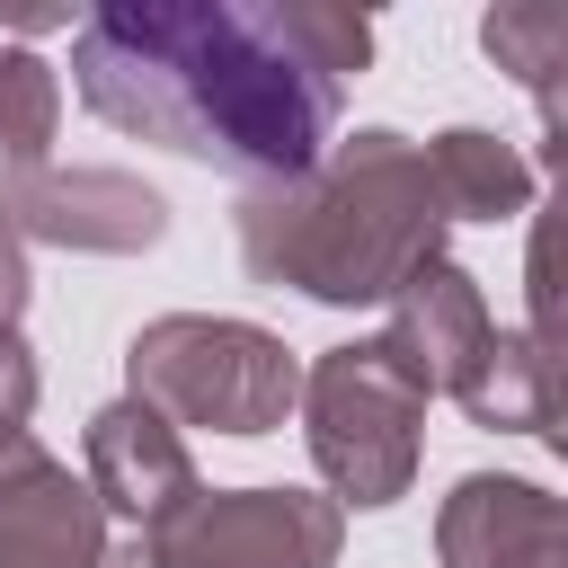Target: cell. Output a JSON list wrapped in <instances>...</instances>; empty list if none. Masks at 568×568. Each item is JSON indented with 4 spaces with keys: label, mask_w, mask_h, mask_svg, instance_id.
Returning a JSON list of instances; mask_svg holds the SVG:
<instances>
[{
    "label": "cell",
    "mask_w": 568,
    "mask_h": 568,
    "mask_svg": "<svg viewBox=\"0 0 568 568\" xmlns=\"http://www.w3.org/2000/svg\"><path fill=\"white\" fill-rule=\"evenodd\" d=\"M373 18L346 0H106L71 36L80 106L248 186L302 178L364 71Z\"/></svg>",
    "instance_id": "obj_1"
},
{
    "label": "cell",
    "mask_w": 568,
    "mask_h": 568,
    "mask_svg": "<svg viewBox=\"0 0 568 568\" xmlns=\"http://www.w3.org/2000/svg\"><path fill=\"white\" fill-rule=\"evenodd\" d=\"M444 204L426 151L390 124L328 142L302 178L240 195V266L257 284H293L328 311L390 302L426 257H444Z\"/></svg>",
    "instance_id": "obj_2"
},
{
    "label": "cell",
    "mask_w": 568,
    "mask_h": 568,
    "mask_svg": "<svg viewBox=\"0 0 568 568\" xmlns=\"http://www.w3.org/2000/svg\"><path fill=\"white\" fill-rule=\"evenodd\" d=\"M124 382L142 408H160L169 426H204V435H275L302 399L293 346L257 320H213V311H169L133 328Z\"/></svg>",
    "instance_id": "obj_3"
},
{
    "label": "cell",
    "mask_w": 568,
    "mask_h": 568,
    "mask_svg": "<svg viewBox=\"0 0 568 568\" xmlns=\"http://www.w3.org/2000/svg\"><path fill=\"white\" fill-rule=\"evenodd\" d=\"M426 382L417 364L390 346V337H355V346H328L311 373H302V435H311V462L328 479L337 506H390L408 497L417 479V426H426Z\"/></svg>",
    "instance_id": "obj_4"
},
{
    "label": "cell",
    "mask_w": 568,
    "mask_h": 568,
    "mask_svg": "<svg viewBox=\"0 0 568 568\" xmlns=\"http://www.w3.org/2000/svg\"><path fill=\"white\" fill-rule=\"evenodd\" d=\"M346 506L320 488H195L142 532V568H337Z\"/></svg>",
    "instance_id": "obj_5"
},
{
    "label": "cell",
    "mask_w": 568,
    "mask_h": 568,
    "mask_svg": "<svg viewBox=\"0 0 568 568\" xmlns=\"http://www.w3.org/2000/svg\"><path fill=\"white\" fill-rule=\"evenodd\" d=\"M0 231L53 240V248H89V257H133L169 231L160 186H142L133 169H53V160H0Z\"/></svg>",
    "instance_id": "obj_6"
},
{
    "label": "cell",
    "mask_w": 568,
    "mask_h": 568,
    "mask_svg": "<svg viewBox=\"0 0 568 568\" xmlns=\"http://www.w3.org/2000/svg\"><path fill=\"white\" fill-rule=\"evenodd\" d=\"M204 479H195V453H186V435L160 417V408H142L133 390L124 399H106L98 417H89V497H98V515H124V524H169L186 497H195Z\"/></svg>",
    "instance_id": "obj_7"
},
{
    "label": "cell",
    "mask_w": 568,
    "mask_h": 568,
    "mask_svg": "<svg viewBox=\"0 0 568 568\" xmlns=\"http://www.w3.org/2000/svg\"><path fill=\"white\" fill-rule=\"evenodd\" d=\"M444 568H568V506L532 479L470 470L435 515Z\"/></svg>",
    "instance_id": "obj_8"
},
{
    "label": "cell",
    "mask_w": 568,
    "mask_h": 568,
    "mask_svg": "<svg viewBox=\"0 0 568 568\" xmlns=\"http://www.w3.org/2000/svg\"><path fill=\"white\" fill-rule=\"evenodd\" d=\"M488 328H497V320H488L479 284H470L453 257H426V266L390 293V328H382V337L417 364L426 390H453V382L470 373V355L488 346Z\"/></svg>",
    "instance_id": "obj_9"
},
{
    "label": "cell",
    "mask_w": 568,
    "mask_h": 568,
    "mask_svg": "<svg viewBox=\"0 0 568 568\" xmlns=\"http://www.w3.org/2000/svg\"><path fill=\"white\" fill-rule=\"evenodd\" d=\"M0 568H106V515L89 479L62 462H36L0 497Z\"/></svg>",
    "instance_id": "obj_10"
},
{
    "label": "cell",
    "mask_w": 568,
    "mask_h": 568,
    "mask_svg": "<svg viewBox=\"0 0 568 568\" xmlns=\"http://www.w3.org/2000/svg\"><path fill=\"white\" fill-rule=\"evenodd\" d=\"M426 151V178H435V204L444 222H515L532 204V160L506 142V133H479V124H444Z\"/></svg>",
    "instance_id": "obj_11"
},
{
    "label": "cell",
    "mask_w": 568,
    "mask_h": 568,
    "mask_svg": "<svg viewBox=\"0 0 568 568\" xmlns=\"http://www.w3.org/2000/svg\"><path fill=\"white\" fill-rule=\"evenodd\" d=\"M453 399L488 435H550V355H541V337L532 328H488V346L470 355Z\"/></svg>",
    "instance_id": "obj_12"
},
{
    "label": "cell",
    "mask_w": 568,
    "mask_h": 568,
    "mask_svg": "<svg viewBox=\"0 0 568 568\" xmlns=\"http://www.w3.org/2000/svg\"><path fill=\"white\" fill-rule=\"evenodd\" d=\"M479 44H488V62L497 71H515L524 89H532V106H541V151H559V71H568V9L559 0H497L488 18H479Z\"/></svg>",
    "instance_id": "obj_13"
},
{
    "label": "cell",
    "mask_w": 568,
    "mask_h": 568,
    "mask_svg": "<svg viewBox=\"0 0 568 568\" xmlns=\"http://www.w3.org/2000/svg\"><path fill=\"white\" fill-rule=\"evenodd\" d=\"M53 124H62V80H53V62L0 44V160H44Z\"/></svg>",
    "instance_id": "obj_14"
},
{
    "label": "cell",
    "mask_w": 568,
    "mask_h": 568,
    "mask_svg": "<svg viewBox=\"0 0 568 568\" xmlns=\"http://www.w3.org/2000/svg\"><path fill=\"white\" fill-rule=\"evenodd\" d=\"M36 355H27V337L18 328H0V426H27L36 417Z\"/></svg>",
    "instance_id": "obj_15"
},
{
    "label": "cell",
    "mask_w": 568,
    "mask_h": 568,
    "mask_svg": "<svg viewBox=\"0 0 568 568\" xmlns=\"http://www.w3.org/2000/svg\"><path fill=\"white\" fill-rule=\"evenodd\" d=\"M27 293H36V275H27V248H18L9 231H0V328H18Z\"/></svg>",
    "instance_id": "obj_16"
},
{
    "label": "cell",
    "mask_w": 568,
    "mask_h": 568,
    "mask_svg": "<svg viewBox=\"0 0 568 568\" xmlns=\"http://www.w3.org/2000/svg\"><path fill=\"white\" fill-rule=\"evenodd\" d=\"M36 462H53V453H44V444H36L27 426H0V497H9V488H18V479H27Z\"/></svg>",
    "instance_id": "obj_17"
},
{
    "label": "cell",
    "mask_w": 568,
    "mask_h": 568,
    "mask_svg": "<svg viewBox=\"0 0 568 568\" xmlns=\"http://www.w3.org/2000/svg\"><path fill=\"white\" fill-rule=\"evenodd\" d=\"M124 568H142V559H124Z\"/></svg>",
    "instance_id": "obj_18"
}]
</instances>
